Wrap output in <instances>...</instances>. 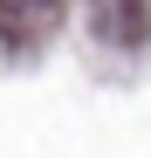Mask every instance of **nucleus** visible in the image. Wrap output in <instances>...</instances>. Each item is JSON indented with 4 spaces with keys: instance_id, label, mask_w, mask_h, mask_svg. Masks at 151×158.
Listing matches in <instances>:
<instances>
[{
    "instance_id": "nucleus-1",
    "label": "nucleus",
    "mask_w": 151,
    "mask_h": 158,
    "mask_svg": "<svg viewBox=\"0 0 151 158\" xmlns=\"http://www.w3.org/2000/svg\"><path fill=\"white\" fill-rule=\"evenodd\" d=\"M62 14V0H0V28L7 35H35Z\"/></svg>"
}]
</instances>
